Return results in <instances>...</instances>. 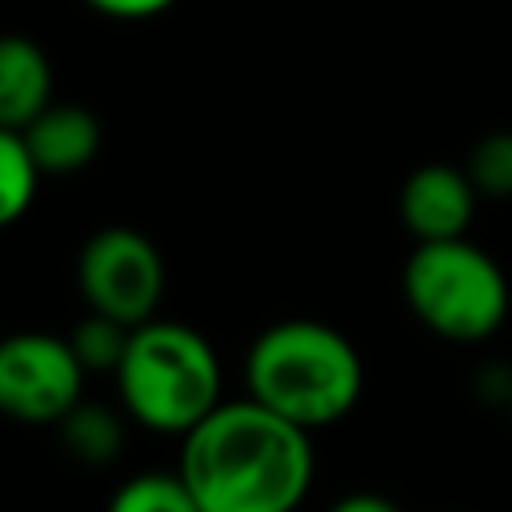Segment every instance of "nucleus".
I'll return each mask as SVG.
<instances>
[{"instance_id": "obj_14", "label": "nucleus", "mask_w": 512, "mask_h": 512, "mask_svg": "<svg viewBox=\"0 0 512 512\" xmlns=\"http://www.w3.org/2000/svg\"><path fill=\"white\" fill-rule=\"evenodd\" d=\"M464 172L480 196H512V132H488L476 140Z\"/></svg>"}, {"instance_id": "obj_16", "label": "nucleus", "mask_w": 512, "mask_h": 512, "mask_svg": "<svg viewBox=\"0 0 512 512\" xmlns=\"http://www.w3.org/2000/svg\"><path fill=\"white\" fill-rule=\"evenodd\" d=\"M328 512H404L396 500H388V496H380V492H348V496H340Z\"/></svg>"}, {"instance_id": "obj_15", "label": "nucleus", "mask_w": 512, "mask_h": 512, "mask_svg": "<svg viewBox=\"0 0 512 512\" xmlns=\"http://www.w3.org/2000/svg\"><path fill=\"white\" fill-rule=\"evenodd\" d=\"M84 4L112 20H148V16H160L164 8H172L176 0H84Z\"/></svg>"}, {"instance_id": "obj_9", "label": "nucleus", "mask_w": 512, "mask_h": 512, "mask_svg": "<svg viewBox=\"0 0 512 512\" xmlns=\"http://www.w3.org/2000/svg\"><path fill=\"white\" fill-rule=\"evenodd\" d=\"M52 104V60L28 36H0V128H24Z\"/></svg>"}, {"instance_id": "obj_4", "label": "nucleus", "mask_w": 512, "mask_h": 512, "mask_svg": "<svg viewBox=\"0 0 512 512\" xmlns=\"http://www.w3.org/2000/svg\"><path fill=\"white\" fill-rule=\"evenodd\" d=\"M412 316L456 344L488 340L508 316L504 268L472 240H424L412 248L400 272Z\"/></svg>"}, {"instance_id": "obj_10", "label": "nucleus", "mask_w": 512, "mask_h": 512, "mask_svg": "<svg viewBox=\"0 0 512 512\" xmlns=\"http://www.w3.org/2000/svg\"><path fill=\"white\" fill-rule=\"evenodd\" d=\"M60 436H64V448L84 460V464H108L112 456H120L124 448V428L120 420L100 408V404H76L64 420H60Z\"/></svg>"}, {"instance_id": "obj_7", "label": "nucleus", "mask_w": 512, "mask_h": 512, "mask_svg": "<svg viewBox=\"0 0 512 512\" xmlns=\"http://www.w3.org/2000/svg\"><path fill=\"white\" fill-rule=\"evenodd\" d=\"M476 196L480 192L472 188L464 168H456V164H420L400 184L396 208H400L404 228L416 236V244L456 240V236L468 232V224L476 216Z\"/></svg>"}, {"instance_id": "obj_3", "label": "nucleus", "mask_w": 512, "mask_h": 512, "mask_svg": "<svg viewBox=\"0 0 512 512\" xmlns=\"http://www.w3.org/2000/svg\"><path fill=\"white\" fill-rule=\"evenodd\" d=\"M112 376L124 412L136 424L168 436H184L224 400L216 348L204 332L180 320L152 316L136 324Z\"/></svg>"}, {"instance_id": "obj_6", "label": "nucleus", "mask_w": 512, "mask_h": 512, "mask_svg": "<svg viewBox=\"0 0 512 512\" xmlns=\"http://www.w3.org/2000/svg\"><path fill=\"white\" fill-rule=\"evenodd\" d=\"M84 364L68 336L12 332L0 340V412L24 424H60L84 392Z\"/></svg>"}, {"instance_id": "obj_17", "label": "nucleus", "mask_w": 512, "mask_h": 512, "mask_svg": "<svg viewBox=\"0 0 512 512\" xmlns=\"http://www.w3.org/2000/svg\"><path fill=\"white\" fill-rule=\"evenodd\" d=\"M508 412H512V392H508Z\"/></svg>"}, {"instance_id": "obj_2", "label": "nucleus", "mask_w": 512, "mask_h": 512, "mask_svg": "<svg viewBox=\"0 0 512 512\" xmlns=\"http://www.w3.org/2000/svg\"><path fill=\"white\" fill-rule=\"evenodd\" d=\"M244 380L256 404L312 432L356 408L364 360L356 344L324 320H276L252 340Z\"/></svg>"}, {"instance_id": "obj_8", "label": "nucleus", "mask_w": 512, "mask_h": 512, "mask_svg": "<svg viewBox=\"0 0 512 512\" xmlns=\"http://www.w3.org/2000/svg\"><path fill=\"white\" fill-rule=\"evenodd\" d=\"M40 176H68L92 164L100 152V120L80 104H48L32 124L20 128Z\"/></svg>"}, {"instance_id": "obj_12", "label": "nucleus", "mask_w": 512, "mask_h": 512, "mask_svg": "<svg viewBox=\"0 0 512 512\" xmlns=\"http://www.w3.org/2000/svg\"><path fill=\"white\" fill-rule=\"evenodd\" d=\"M108 512H204V504L192 496L180 472H144L112 492Z\"/></svg>"}, {"instance_id": "obj_11", "label": "nucleus", "mask_w": 512, "mask_h": 512, "mask_svg": "<svg viewBox=\"0 0 512 512\" xmlns=\"http://www.w3.org/2000/svg\"><path fill=\"white\" fill-rule=\"evenodd\" d=\"M40 168L16 128H0V228L16 224L36 196Z\"/></svg>"}, {"instance_id": "obj_13", "label": "nucleus", "mask_w": 512, "mask_h": 512, "mask_svg": "<svg viewBox=\"0 0 512 512\" xmlns=\"http://www.w3.org/2000/svg\"><path fill=\"white\" fill-rule=\"evenodd\" d=\"M128 332H132L128 324H120L112 316H100V312H88L68 332V344L80 356L84 372H116V364L124 356V344H128Z\"/></svg>"}, {"instance_id": "obj_1", "label": "nucleus", "mask_w": 512, "mask_h": 512, "mask_svg": "<svg viewBox=\"0 0 512 512\" xmlns=\"http://www.w3.org/2000/svg\"><path fill=\"white\" fill-rule=\"evenodd\" d=\"M176 472L204 512H296L316 476L312 432L252 396L220 400L180 436Z\"/></svg>"}, {"instance_id": "obj_5", "label": "nucleus", "mask_w": 512, "mask_h": 512, "mask_svg": "<svg viewBox=\"0 0 512 512\" xmlns=\"http://www.w3.org/2000/svg\"><path fill=\"white\" fill-rule=\"evenodd\" d=\"M76 284L88 300V312L136 328L156 316L164 296V260L144 232L108 224L84 240L76 256Z\"/></svg>"}]
</instances>
